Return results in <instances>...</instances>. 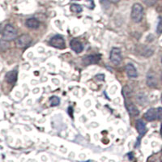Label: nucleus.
<instances>
[{
	"label": "nucleus",
	"mask_w": 162,
	"mask_h": 162,
	"mask_svg": "<svg viewBox=\"0 0 162 162\" xmlns=\"http://www.w3.org/2000/svg\"><path fill=\"white\" fill-rule=\"evenodd\" d=\"M110 2H113V3H117V2H119L120 0H109Z\"/></svg>",
	"instance_id": "23"
},
{
	"label": "nucleus",
	"mask_w": 162,
	"mask_h": 162,
	"mask_svg": "<svg viewBox=\"0 0 162 162\" xmlns=\"http://www.w3.org/2000/svg\"><path fill=\"white\" fill-rule=\"evenodd\" d=\"M122 94H123V96H125V99H126L127 97L131 95V90L128 86H125V87L122 89Z\"/></svg>",
	"instance_id": "18"
},
{
	"label": "nucleus",
	"mask_w": 162,
	"mask_h": 162,
	"mask_svg": "<svg viewBox=\"0 0 162 162\" xmlns=\"http://www.w3.org/2000/svg\"><path fill=\"white\" fill-rule=\"evenodd\" d=\"M70 45H71V48L72 49L75 53L79 54V53L82 52L83 50L82 43H81L78 39L76 38L73 39V40L71 41V44H70Z\"/></svg>",
	"instance_id": "7"
},
{
	"label": "nucleus",
	"mask_w": 162,
	"mask_h": 162,
	"mask_svg": "<svg viewBox=\"0 0 162 162\" xmlns=\"http://www.w3.org/2000/svg\"><path fill=\"white\" fill-rule=\"evenodd\" d=\"M147 85L150 88H156L157 86V80L154 75H149L147 77Z\"/></svg>",
	"instance_id": "14"
},
{
	"label": "nucleus",
	"mask_w": 162,
	"mask_h": 162,
	"mask_svg": "<svg viewBox=\"0 0 162 162\" xmlns=\"http://www.w3.org/2000/svg\"><path fill=\"white\" fill-rule=\"evenodd\" d=\"M156 114H157L158 120H162V108L159 107L156 110Z\"/></svg>",
	"instance_id": "20"
},
{
	"label": "nucleus",
	"mask_w": 162,
	"mask_h": 162,
	"mask_svg": "<svg viewBox=\"0 0 162 162\" xmlns=\"http://www.w3.org/2000/svg\"><path fill=\"white\" fill-rule=\"evenodd\" d=\"M161 102H162V95H161Z\"/></svg>",
	"instance_id": "26"
},
{
	"label": "nucleus",
	"mask_w": 162,
	"mask_h": 162,
	"mask_svg": "<svg viewBox=\"0 0 162 162\" xmlns=\"http://www.w3.org/2000/svg\"><path fill=\"white\" fill-rule=\"evenodd\" d=\"M32 39L28 34H23L16 39V45L18 48H24L31 42Z\"/></svg>",
	"instance_id": "5"
},
{
	"label": "nucleus",
	"mask_w": 162,
	"mask_h": 162,
	"mask_svg": "<svg viewBox=\"0 0 162 162\" xmlns=\"http://www.w3.org/2000/svg\"><path fill=\"white\" fill-rule=\"evenodd\" d=\"M161 62H162V59H161Z\"/></svg>",
	"instance_id": "27"
},
{
	"label": "nucleus",
	"mask_w": 162,
	"mask_h": 162,
	"mask_svg": "<svg viewBox=\"0 0 162 162\" xmlns=\"http://www.w3.org/2000/svg\"><path fill=\"white\" fill-rule=\"evenodd\" d=\"M50 45L53 47H55L57 49H64L65 48V41L59 35H56L50 39Z\"/></svg>",
	"instance_id": "4"
},
{
	"label": "nucleus",
	"mask_w": 162,
	"mask_h": 162,
	"mask_svg": "<svg viewBox=\"0 0 162 162\" xmlns=\"http://www.w3.org/2000/svg\"><path fill=\"white\" fill-rule=\"evenodd\" d=\"M126 107L127 109L128 113H129L131 116H138V115H139V110H138L137 107H136L133 103L128 102L127 100H126Z\"/></svg>",
	"instance_id": "6"
},
{
	"label": "nucleus",
	"mask_w": 162,
	"mask_h": 162,
	"mask_svg": "<svg viewBox=\"0 0 162 162\" xmlns=\"http://www.w3.org/2000/svg\"><path fill=\"white\" fill-rule=\"evenodd\" d=\"M126 72L130 78H136L138 76L137 70L132 64H127L126 66Z\"/></svg>",
	"instance_id": "9"
},
{
	"label": "nucleus",
	"mask_w": 162,
	"mask_h": 162,
	"mask_svg": "<svg viewBox=\"0 0 162 162\" xmlns=\"http://www.w3.org/2000/svg\"><path fill=\"white\" fill-rule=\"evenodd\" d=\"M156 32H157V33H159V34L162 33V19L160 18L159 22H158L157 28H156Z\"/></svg>",
	"instance_id": "19"
},
{
	"label": "nucleus",
	"mask_w": 162,
	"mask_h": 162,
	"mask_svg": "<svg viewBox=\"0 0 162 162\" xmlns=\"http://www.w3.org/2000/svg\"><path fill=\"white\" fill-rule=\"evenodd\" d=\"M17 36V31L14 28V26L11 24H7L5 26V28L2 30V39L6 41H12L14 39H16Z\"/></svg>",
	"instance_id": "2"
},
{
	"label": "nucleus",
	"mask_w": 162,
	"mask_h": 162,
	"mask_svg": "<svg viewBox=\"0 0 162 162\" xmlns=\"http://www.w3.org/2000/svg\"><path fill=\"white\" fill-rule=\"evenodd\" d=\"M26 26L31 28V29H37L40 26V23L37 19L30 18L28 19L27 21H26Z\"/></svg>",
	"instance_id": "11"
},
{
	"label": "nucleus",
	"mask_w": 162,
	"mask_h": 162,
	"mask_svg": "<svg viewBox=\"0 0 162 162\" xmlns=\"http://www.w3.org/2000/svg\"><path fill=\"white\" fill-rule=\"evenodd\" d=\"M17 80V72L16 71H11L6 74V81L9 84H14Z\"/></svg>",
	"instance_id": "12"
},
{
	"label": "nucleus",
	"mask_w": 162,
	"mask_h": 162,
	"mask_svg": "<svg viewBox=\"0 0 162 162\" xmlns=\"http://www.w3.org/2000/svg\"><path fill=\"white\" fill-rule=\"evenodd\" d=\"M144 18V7L139 3H135L131 9V19L135 23L141 22Z\"/></svg>",
	"instance_id": "1"
},
{
	"label": "nucleus",
	"mask_w": 162,
	"mask_h": 162,
	"mask_svg": "<svg viewBox=\"0 0 162 162\" xmlns=\"http://www.w3.org/2000/svg\"><path fill=\"white\" fill-rule=\"evenodd\" d=\"M160 80H161V83H162V72H161V75H160Z\"/></svg>",
	"instance_id": "25"
},
{
	"label": "nucleus",
	"mask_w": 162,
	"mask_h": 162,
	"mask_svg": "<svg viewBox=\"0 0 162 162\" xmlns=\"http://www.w3.org/2000/svg\"><path fill=\"white\" fill-rule=\"evenodd\" d=\"M110 61L114 65H119L122 62V53L120 49L113 48L110 52Z\"/></svg>",
	"instance_id": "3"
},
{
	"label": "nucleus",
	"mask_w": 162,
	"mask_h": 162,
	"mask_svg": "<svg viewBox=\"0 0 162 162\" xmlns=\"http://www.w3.org/2000/svg\"><path fill=\"white\" fill-rule=\"evenodd\" d=\"M50 103L51 106H57V105H59L60 100L57 96H52V97L50 99Z\"/></svg>",
	"instance_id": "17"
},
{
	"label": "nucleus",
	"mask_w": 162,
	"mask_h": 162,
	"mask_svg": "<svg viewBox=\"0 0 162 162\" xmlns=\"http://www.w3.org/2000/svg\"><path fill=\"white\" fill-rule=\"evenodd\" d=\"M96 79L97 80H100V81H103V80H105V75H102V74H100V75H97L96 76Z\"/></svg>",
	"instance_id": "22"
},
{
	"label": "nucleus",
	"mask_w": 162,
	"mask_h": 162,
	"mask_svg": "<svg viewBox=\"0 0 162 162\" xmlns=\"http://www.w3.org/2000/svg\"><path fill=\"white\" fill-rule=\"evenodd\" d=\"M160 135H161V137H162V123L161 126H160Z\"/></svg>",
	"instance_id": "24"
},
{
	"label": "nucleus",
	"mask_w": 162,
	"mask_h": 162,
	"mask_svg": "<svg viewBox=\"0 0 162 162\" xmlns=\"http://www.w3.org/2000/svg\"><path fill=\"white\" fill-rule=\"evenodd\" d=\"M145 4H147L148 6H153V4H155L156 0H144Z\"/></svg>",
	"instance_id": "21"
},
{
	"label": "nucleus",
	"mask_w": 162,
	"mask_h": 162,
	"mask_svg": "<svg viewBox=\"0 0 162 162\" xmlns=\"http://www.w3.org/2000/svg\"><path fill=\"white\" fill-rule=\"evenodd\" d=\"M144 118L146 119L147 121L149 122H153L156 119H157V114H156V110L155 109H149L145 114H144Z\"/></svg>",
	"instance_id": "8"
},
{
	"label": "nucleus",
	"mask_w": 162,
	"mask_h": 162,
	"mask_svg": "<svg viewBox=\"0 0 162 162\" xmlns=\"http://www.w3.org/2000/svg\"><path fill=\"white\" fill-rule=\"evenodd\" d=\"M71 11L74 13H80L82 12V7L78 4H72L71 6Z\"/></svg>",
	"instance_id": "16"
},
{
	"label": "nucleus",
	"mask_w": 162,
	"mask_h": 162,
	"mask_svg": "<svg viewBox=\"0 0 162 162\" xmlns=\"http://www.w3.org/2000/svg\"><path fill=\"white\" fill-rule=\"evenodd\" d=\"M141 55L146 58L150 57L153 55V50H151L150 48H148V47H144L143 50H141Z\"/></svg>",
	"instance_id": "15"
},
{
	"label": "nucleus",
	"mask_w": 162,
	"mask_h": 162,
	"mask_svg": "<svg viewBox=\"0 0 162 162\" xmlns=\"http://www.w3.org/2000/svg\"><path fill=\"white\" fill-rule=\"evenodd\" d=\"M99 60H100V57L97 55H89V56L84 58L83 62L87 65H89L92 63H96Z\"/></svg>",
	"instance_id": "13"
},
{
	"label": "nucleus",
	"mask_w": 162,
	"mask_h": 162,
	"mask_svg": "<svg viewBox=\"0 0 162 162\" xmlns=\"http://www.w3.org/2000/svg\"><path fill=\"white\" fill-rule=\"evenodd\" d=\"M136 129H137L138 132L140 135H144L147 131L146 124L144 123V122L141 119H139L136 122Z\"/></svg>",
	"instance_id": "10"
}]
</instances>
